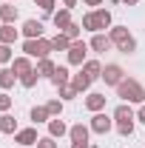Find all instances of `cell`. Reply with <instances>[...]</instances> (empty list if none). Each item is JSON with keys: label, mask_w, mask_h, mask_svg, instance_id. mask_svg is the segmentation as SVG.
Segmentation results:
<instances>
[{"label": "cell", "mask_w": 145, "mask_h": 148, "mask_svg": "<svg viewBox=\"0 0 145 148\" xmlns=\"http://www.w3.org/2000/svg\"><path fill=\"white\" fill-rule=\"evenodd\" d=\"M117 97L122 100V103H145V86L140 80H134V77H125L120 86H117Z\"/></svg>", "instance_id": "1"}, {"label": "cell", "mask_w": 145, "mask_h": 148, "mask_svg": "<svg viewBox=\"0 0 145 148\" xmlns=\"http://www.w3.org/2000/svg\"><path fill=\"white\" fill-rule=\"evenodd\" d=\"M134 120H137V114L131 108V103H120L114 108V125H117V131L122 137H131L134 134Z\"/></svg>", "instance_id": "2"}, {"label": "cell", "mask_w": 145, "mask_h": 148, "mask_svg": "<svg viewBox=\"0 0 145 148\" xmlns=\"http://www.w3.org/2000/svg\"><path fill=\"white\" fill-rule=\"evenodd\" d=\"M108 37H111V43H114L122 54H134V51H137V40H134V34L128 32V26H111Z\"/></svg>", "instance_id": "3"}, {"label": "cell", "mask_w": 145, "mask_h": 148, "mask_svg": "<svg viewBox=\"0 0 145 148\" xmlns=\"http://www.w3.org/2000/svg\"><path fill=\"white\" fill-rule=\"evenodd\" d=\"M85 32H103V29H111V12L108 9H94V12H88L85 17H83V23H80Z\"/></svg>", "instance_id": "4"}, {"label": "cell", "mask_w": 145, "mask_h": 148, "mask_svg": "<svg viewBox=\"0 0 145 148\" xmlns=\"http://www.w3.org/2000/svg\"><path fill=\"white\" fill-rule=\"evenodd\" d=\"M23 51H26V57H37V60H43V57L51 54L54 49H51V40L37 37V40H26V43H23Z\"/></svg>", "instance_id": "5"}, {"label": "cell", "mask_w": 145, "mask_h": 148, "mask_svg": "<svg viewBox=\"0 0 145 148\" xmlns=\"http://www.w3.org/2000/svg\"><path fill=\"white\" fill-rule=\"evenodd\" d=\"M88 128L94 131V134H108L111 128H114V120H111L108 114H103V111H97L94 117H91V123H88Z\"/></svg>", "instance_id": "6"}, {"label": "cell", "mask_w": 145, "mask_h": 148, "mask_svg": "<svg viewBox=\"0 0 145 148\" xmlns=\"http://www.w3.org/2000/svg\"><path fill=\"white\" fill-rule=\"evenodd\" d=\"M85 57H88V43L74 40L71 49H68V63H71V66H83V63H85Z\"/></svg>", "instance_id": "7"}, {"label": "cell", "mask_w": 145, "mask_h": 148, "mask_svg": "<svg viewBox=\"0 0 145 148\" xmlns=\"http://www.w3.org/2000/svg\"><path fill=\"white\" fill-rule=\"evenodd\" d=\"M103 80H105V86H120L122 80H125V71H122V66H117V63H108L105 69H103Z\"/></svg>", "instance_id": "8"}, {"label": "cell", "mask_w": 145, "mask_h": 148, "mask_svg": "<svg viewBox=\"0 0 145 148\" xmlns=\"http://www.w3.org/2000/svg\"><path fill=\"white\" fill-rule=\"evenodd\" d=\"M20 32H23V37H26V40H37V37H43V32H46V26H43L40 20H26Z\"/></svg>", "instance_id": "9"}, {"label": "cell", "mask_w": 145, "mask_h": 148, "mask_svg": "<svg viewBox=\"0 0 145 148\" xmlns=\"http://www.w3.org/2000/svg\"><path fill=\"white\" fill-rule=\"evenodd\" d=\"M37 128H20L17 134H14V143L17 145H23V148H29V145H37Z\"/></svg>", "instance_id": "10"}, {"label": "cell", "mask_w": 145, "mask_h": 148, "mask_svg": "<svg viewBox=\"0 0 145 148\" xmlns=\"http://www.w3.org/2000/svg\"><path fill=\"white\" fill-rule=\"evenodd\" d=\"M111 46H114V43H111V37H108V34H103V32H97V34L91 37V43H88V49H91V51H97V54L108 51Z\"/></svg>", "instance_id": "11"}, {"label": "cell", "mask_w": 145, "mask_h": 148, "mask_svg": "<svg viewBox=\"0 0 145 148\" xmlns=\"http://www.w3.org/2000/svg\"><path fill=\"white\" fill-rule=\"evenodd\" d=\"M51 23H54V29H60V32H66L68 26H71V9H60V12H54L51 14Z\"/></svg>", "instance_id": "12"}, {"label": "cell", "mask_w": 145, "mask_h": 148, "mask_svg": "<svg viewBox=\"0 0 145 148\" xmlns=\"http://www.w3.org/2000/svg\"><path fill=\"white\" fill-rule=\"evenodd\" d=\"M105 100H108L105 94H100V91H91L88 97H85V108H88L91 114H97V111H103V108H105Z\"/></svg>", "instance_id": "13"}, {"label": "cell", "mask_w": 145, "mask_h": 148, "mask_svg": "<svg viewBox=\"0 0 145 148\" xmlns=\"http://www.w3.org/2000/svg\"><path fill=\"white\" fill-rule=\"evenodd\" d=\"M91 83H94V80H91V77H88V74H85V71H83V69H80V71H77V74H71V86H74V88H77V94L88 91V88H91Z\"/></svg>", "instance_id": "14"}, {"label": "cell", "mask_w": 145, "mask_h": 148, "mask_svg": "<svg viewBox=\"0 0 145 148\" xmlns=\"http://www.w3.org/2000/svg\"><path fill=\"white\" fill-rule=\"evenodd\" d=\"M88 134H91V128H88V125H83V123H74L71 128H68L71 143H88Z\"/></svg>", "instance_id": "15"}, {"label": "cell", "mask_w": 145, "mask_h": 148, "mask_svg": "<svg viewBox=\"0 0 145 148\" xmlns=\"http://www.w3.org/2000/svg\"><path fill=\"white\" fill-rule=\"evenodd\" d=\"M66 134H68V125H66L60 117H51V120H49V137L60 140V137H66Z\"/></svg>", "instance_id": "16"}, {"label": "cell", "mask_w": 145, "mask_h": 148, "mask_svg": "<svg viewBox=\"0 0 145 148\" xmlns=\"http://www.w3.org/2000/svg\"><path fill=\"white\" fill-rule=\"evenodd\" d=\"M17 37H20V32L12 26V23H3V26H0V43H3V46H12Z\"/></svg>", "instance_id": "17"}, {"label": "cell", "mask_w": 145, "mask_h": 148, "mask_svg": "<svg viewBox=\"0 0 145 148\" xmlns=\"http://www.w3.org/2000/svg\"><path fill=\"white\" fill-rule=\"evenodd\" d=\"M51 83H54V88H60V86H68V83H71V71H68L66 66H57L54 74H51Z\"/></svg>", "instance_id": "18"}, {"label": "cell", "mask_w": 145, "mask_h": 148, "mask_svg": "<svg viewBox=\"0 0 145 148\" xmlns=\"http://www.w3.org/2000/svg\"><path fill=\"white\" fill-rule=\"evenodd\" d=\"M12 71L17 74V80H20L23 74H29V71H31V60H29L26 54H23V57H14V60H12Z\"/></svg>", "instance_id": "19"}, {"label": "cell", "mask_w": 145, "mask_h": 148, "mask_svg": "<svg viewBox=\"0 0 145 148\" xmlns=\"http://www.w3.org/2000/svg\"><path fill=\"white\" fill-rule=\"evenodd\" d=\"M17 6H12V3H0V23H12L14 26V20H17Z\"/></svg>", "instance_id": "20"}, {"label": "cell", "mask_w": 145, "mask_h": 148, "mask_svg": "<svg viewBox=\"0 0 145 148\" xmlns=\"http://www.w3.org/2000/svg\"><path fill=\"white\" fill-rule=\"evenodd\" d=\"M80 69H83V71L88 74L91 80H97V77H103V63H100V60H85V63H83Z\"/></svg>", "instance_id": "21"}, {"label": "cell", "mask_w": 145, "mask_h": 148, "mask_svg": "<svg viewBox=\"0 0 145 148\" xmlns=\"http://www.w3.org/2000/svg\"><path fill=\"white\" fill-rule=\"evenodd\" d=\"M0 131H3V134H17V131H20V128H17V120H14L9 111L0 117Z\"/></svg>", "instance_id": "22"}, {"label": "cell", "mask_w": 145, "mask_h": 148, "mask_svg": "<svg viewBox=\"0 0 145 148\" xmlns=\"http://www.w3.org/2000/svg\"><path fill=\"white\" fill-rule=\"evenodd\" d=\"M71 43H74V40H68L63 32H57V34L51 37V49H54V51H68V49H71Z\"/></svg>", "instance_id": "23"}, {"label": "cell", "mask_w": 145, "mask_h": 148, "mask_svg": "<svg viewBox=\"0 0 145 148\" xmlns=\"http://www.w3.org/2000/svg\"><path fill=\"white\" fill-rule=\"evenodd\" d=\"M14 80H17V74L12 71V66H9V69H0V88H3V91H9V88L14 86Z\"/></svg>", "instance_id": "24"}, {"label": "cell", "mask_w": 145, "mask_h": 148, "mask_svg": "<svg viewBox=\"0 0 145 148\" xmlns=\"http://www.w3.org/2000/svg\"><path fill=\"white\" fill-rule=\"evenodd\" d=\"M49 120H51V114H49V108H46V106H34V108H31V123H34V125L49 123Z\"/></svg>", "instance_id": "25"}, {"label": "cell", "mask_w": 145, "mask_h": 148, "mask_svg": "<svg viewBox=\"0 0 145 148\" xmlns=\"http://www.w3.org/2000/svg\"><path fill=\"white\" fill-rule=\"evenodd\" d=\"M54 63H51V60H49V57H43V60H37V74H40V77H49V80H51V74H54Z\"/></svg>", "instance_id": "26"}, {"label": "cell", "mask_w": 145, "mask_h": 148, "mask_svg": "<svg viewBox=\"0 0 145 148\" xmlns=\"http://www.w3.org/2000/svg\"><path fill=\"white\" fill-rule=\"evenodd\" d=\"M37 80H40V74H37V69H31L29 74H23V77H20V86H23V88H34Z\"/></svg>", "instance_id": "27"}, {"label": "cell", "mask_w": 145, "mask_h": 148, "mask_svg": "<svg viewBox=\"0 0 145 148\" xmlns=\"http://www.w3.org/2000/svg\"><path fill=\"white\" fill-rule=\"evenodd\" d=\"M57 91H60V100H74V97H80V94H77V88H74L71 83H68V86H60Z\"/></svg>", "instance_id": "28"}, {"label": "cell", "mask_w": 145, "mask_h": 148, "mask_svg": "<svg viewBox=\"0 0 145 148\" xmlns=\"http://www.w3.org/2000/svg\"><path fill=\"white\" fill-rule=\"evenodd\" d=\"M46 108H49L51 117H60V114H63V100H49V103H46Z\"/></svg>", "instance_id": "29"}, {"label": "cell", "mask_w": 145, "mask_h": 148, "mask_svg": "<svg viewBox=\"0 0 145 148\" xmlns=\"http://www.w3.org/2000/svg\"><path fill=\"white\" fill-rule=\"evenodd\" d=\"M80 32H83V26H80V23H71V26H68L63 34L68 37V40H80Z\"/></svg>", "instance_id": "30"}, {"label": "cell", "mask_w": 145, "mask_h": 148, "mask_svg": "<svg viewBox=\"0 0 145 148\" xmlns=\"http://www.w3.org/2000/svg\"><path fill=\"white\" fill-rule=\"evenodd\" d=\"M34 148H60V145H57V140H54V137H40Z\"/></svg>", "instance_id": "31"}, {"label": "cell", "mask_w": 145, "mask_h": 148, "mask_svg": "<svg viewBox=\"0 0 145 148\" xmlns=\"http://www.w3.org/2000/svg\"><path fill=\"white\" fill-rule=\"evenodd\" d=\"M37 6L46 12V14H54V6H57V0H34Z\"/></svg>", "instance_id": "32"}, {"label": "cell", "mask_w": 145, "mask_h": 148, "mask_svg": "<svg viewBox=\"0 0 145 148\" xmlns=\"http://www.w3.org/2000/svg\"><path fill=\"white\" fill-rule=\"evenodd\" d=\"M12 60H14L12 46H3V43H0V63H12Z\"/></svg>", "instance_id": "33"}, {"label": "cell", "mask_w": 145, "mask_h": 148, "mask_svg": "<svg viewBox=\"0 0 145 148\" xmlns=\"http://www.w3.org/2000/svg\"><path fill=\"white\" fill-rule=\"evenodd\" d=\"M9 108H12V97H9V94L3 91V94H0V111L6 114V111H9Z\"/></svg>", "instance_id": "34"}, {"label": "cell", "mask_w": 145, "mask_h": 148, "mask_svg": "<svg viewBox=\"0 0 145 148\" xmlns=\"http://www.w3.org/2000/svg\"><path fill=\"white\" fill-rule=\"evenodd\" d=\"M137 120H140V123H142V125H145V103H142V106H140V111H137Z\"/></svg>", "instance_id": "35"}, {"label": "cell", "mask_w": 145, "mask_h": 148, "mask_svg": "<svg viewBox=\"0 0 145 148\" xmlns=\"http://www.w3.org/2000/svg\"><path fill=\"white\" fill-rule=\"evenodd\" d=\"M77 6V0H63V9H74Z\"/></svg>", "instance_id": "36"}, {"label": "cell", "mask_w": 145, "mask_h": 148, "mask_svg": "<svg viewBox=\"0 0 145 148\" xmlns=\"http://www.w3.org/2000/svg\"><path fill=\"white\" fill-rule=\"evenodd\" d=\"M71 148H94V145H88V143H71Z\"/></svg>", "instance_id": "37"}, {"label": "cell", "mask_w": 145, "mask_h": 148, "mask_svg": "<svg viewBox=\"0 0 145 148\" xmlns=\"http://www.w3.org/2000/svg\"><path fill=\"white\" fill-rule=\"evenodd\" d=\"M120 3H122V6H137L140 0H120Z\"/></svg>", "instance_id": "38"}, {"label": "cell", "mask_w": 145, "mask_h": 148, "mask_svg": "<svg viewBox=\"0 0 145 148\" xmlns=\"http://www.w3.org/2000/svg\"><path fill=\"white\" fill-rule=\"evenodd\" d=\"M83 3H85V6H100L103 0H83Z\"/></svg>", "instance_id": "39"}, {"label": "cell", "mask_w": 145, "mask_h": 148, "mask_svg": "<svg viewBox=\"0 0 145 148\" xmlns=\"http://www.w3.org/2000/svg\"><path fill=\"white\" fill-rule=\"evenodd\" d=\"M3 3H9V0H3Z\"/></svg>", "instance_id": "40"}, {"label": "cell", "mask_w": 145, "mask_h": 148, "mask_svg": "<svg viewBox=\"0 0 145 148\" xmlns=\"http://www.w3.org/2000/svg\"><path fill=\"white\" fill-rule=\"evenodd\" d=\"M17 148H23V145H17Z\"/></svg>", "instance_id": "41"}]
</instances>
